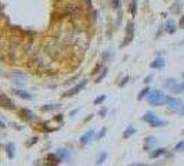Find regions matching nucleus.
I'll list each match as a JSON object with an SVG mask.
<instances>
[{"label": "nucleus", "instance_id": "nucleus-12", "mask_svg": "<svg viewBox=\"0 0 184 166\" xmlns=\"http://www.w3.org/2000/svg\"><path fill=\"white\" fill-rule=\"evenodd\" d=\"M4 151H6V155H7L8 159H14L15 158V144L14 143H7L4 145Z\"/></svg>", "mask_w": 184, "mask_h": 166}, {"label": "nucleus", "instance_id": "nucleus-8", "mask_svg": "<svg viewBox=\"0 0 184 166\" xmlns=\"http://www.w3.org/2000/svg\"><path fill=\"white\" fill-rule=\"evenodd\" d=\"M166 154H167V149L163 148V147H159V148H155L151 152H148V156H150L151 159H158V158H161V156H163Z\"/></svg>", "mask_w": 184, "mask_h": 166}, {"label": "nucleus", "instance_id": "nucleus-26", "mask_svg": "<svg viewBox=\"0 0 184 166\" xmlns=\"http://www.w3.org/2000/svg\"><path fill=\"white\" fill-rule=\"evenodd\" d=\"M165 124H167V122H166V120L158 119V120H155L154 123H151L150 126H151V127H154V129H155V127H162V126H165Z\"/></svg>", "mask_w": 184, "mask_h": 166}, {"label": "nucleus", "instance_id": "nucleus-3", "mask_svg": "<svg viewBox=\"0 0 184 166\" xmlns=\"http://www.w3.org/2000/svg\"><path fill=\"white\" fill-rule=\"evenodd\" d=\"M165 104L166 107L169 108L170 111H180L183 108V103L180 98H176V97H172V95H166L165 97Z\"/></svg>", "mask_w": 184, "mask_h": 166}, {"label": "nucleus", "instance_id": "nucleus-37", "mask_svg": "<svg viewBox=\"0 0 184 166\" xmlns=\"http://www.w3.org/2000/svg\"><path fill=\"white\" fill-rule=\"evenodd\" d=\"M0 127H2L3 130L6 129V120H4V118H2V122H0Z\"/></svg>", "mask_w": 184, "mask_h": 166}, {"label": "nucleus", "instance_id": "nucleus-2", "mask_svg": "<svg viewBox=\"0 0 184 166\" xmlns=\"http://www.w3.org/2000/svg\"><path fill=\"white\" fill-rule=\"evenodd\" d=\"M165 95L161 90H158V89H155V90H151L150 94H148L147 97V101L150 105H152V107H162L165 104Z\"/></svg>", "mask_w": 184, "mask_h": 166}, {"label": "nucleus", "instance_id": "nucleus-19", "mask_svg": "<svg viewBox=\"0 0 184 166\" xmlns=\"http://www.w3.org/2000/svg\"><path fill=\"white\" fill-rule=\"evenodd\" d=\"M61 105L60 104H44L40 107V111L42 112H51V111H56L58 110Z\"/></svg>", "mask_w": 184, "mask_h": 166}, {"label": "nucleus", "instance_id": "nucleus-18", "mask_svg": "<svg viewBox=\"0 0 184 166\" xmlns=\"http://www.w3.org/2000/svg\"><path fill=\"white\" fill-rule=\"evenodd\" d=\"M136 133H137V129H136L133 124H129V126L126 127V130L123 132V139H125V140L130 139V137L133 136V134H136Z\"/></svg>", "mask_w": 184, "mask_h": 166}, {"label": "nucleus", "instance_id": "nucleus-25", "mask_svg": "<svg viewBox=\"0 0 184 166\" xmlns=\"http://www.w3.org/2000/svg\"><path fill=\"white\" fill-rule=\"evenodd\" d=\"M37 141H39V137H36V136H35V137H31V139H29L28 141L25 143V147H27V148H31V147L35 145Z\"/></svg>", "mask_w": 184, "mask_h": 166}, {"label": "nucleus", "instance_id": "nucleus-41", "mask_svg": "<svg viewBox=\"0 0 184 166\" xmlns=\"http://www.w3.org/2000/svg\"><path fill=\"white\" fill-rule=\"evenodd\" d=\"M183 76H184V73H183Z\"/></svg>", "mask_w": 184, "mask_h": 166}, {"label": "nucleus", "instance_id": "nucleus-6", "mask_svg": "<svg viewBox=\"0 0 184 166\" xmlns=\"http://www.w3.org/2000/svg\"><path fill=\"white\" fill-rule=\"evenodd\" d=\"M86 83H87V81H86V79H83V81H82V82H79L76 86H73V87L71 89V90L65 91V93L62 94V97H64V98H67V97H73V95L77 94L80 90H83V89H85Z\"/></svg>", "mask_w": 184, "mask_h": 166}, {"label": "nucleus", "instance_id": "nucleus-5", "mask_svg": "<svg viewBox=\"0 0 184 166\" xmlns=\"http://www.w3.org/2000/svg\"><path fill=\"white\" fill-rule=\"evenodd\" d=\"M94 137H96L94 129L87 130V132L83 133V134L80 136V139H79V144H80V147H86L87 144H89V143L94 141Z\"/></svg>", "mask_w": 184, "mask_h": 166}, {"label": "nucleus", "instance_id": "nucleus-27", "mask_svg": "<svg viewBox=\"0 0 184 166\" xmlns=\"http://www.w3.org/2000/svg\"><path fill=\"white\" fill-rule=\"evenodd\" d=\"M174 152H184V140L179 141L176 145H174Z\"/></svg>", "mask_w": 184, "mask_h": 166}, {"label": "nucleus", "instance_id": "nucleus-28", "mask_svg": "<svg viewBox=\"0 0 184 166\" xmlns=\"http://www.w3.org/2000/svg\"><path fill=\"white\" fill-rule=\"evenodd\" d=\"M136 11H137V0H132L130 2V12L132 15H136Z\"/></svg>", "mask_w": 184, "mask_h": 166}, {"label": "nucleus", "instance_id": "nucleus-21", "mask_svg": "<svg viewBox=\"0 0 184 166\" xmlns=\"http://www.w3.org/2000/svg\"><path fill=\"white\" fill-rule=\"evenodd\" d=\"M107 132H108V129H107L105 126H104V127H101V130H100V132L96 134V137H94V141H100V140H102V139L105 137Z\"/></svg>", "mask_w": 184, "mask_h": 166}, {"label": "nucleus", "instance_id": "nucleus-10", "mask_svg": "<svg viewBox=\"0 0 184 166\" xmlns=\"http://www.w3.org/2000/svg\"><path fill=\"white\" fill-rule=\"evenodd\" d=\"M19 116H21L22 119L28 120V122H32V120H35V122H36V120H37V118L35 116V115L32 114L29 110H27V108H24V110L19 111Z\"/></svg>", "mask_w": 184, "mask_h": 166}, {"label": "nucleus", "instance_id": "nucleus-33", "mask_svg": "<svg viewBox=\"0 0 184 166\" xmlns=\"http://www.w3.org/2000/svg\"><path fill=\"white\" fill-rule=\"evenodd\" d=\"M179 28H184V15H182L179 20Z\"/></svg>", "mask_w": 184, "mask_h": 166}, {"label": "nucleus", "instance_id": "nucleus-1", "mask_svg": "<svg viewBox=\"0 0 184 166\" xmlns=\"http://www.w3.org/2000/svg\"><path fill=\"white\" fill-rule=\"evenodd\" d=\"M56 155L60 158L61 162H65L68 165H73L75 164V154L71 148H65V147H60L57 148Z\"/></svg>", "mask_w": 184, "mask_h": 166}, {"label": "nucleus", "instance_id": "nucleus-24", "mask_svg": "<svg viewBox=\"0 0 184 166\" xmlns=\"http://www.w3.org/2000/svg\"><path fill=\"white\" fill-rule=\"evenodd\" d=\"M107 73H108V68H102V69H101V73H100V75L96 78V83H100V82H101L102 79H104L105 76H107Z\"/></svg>", "mask_w": 184, "mask_h": 166}, {"label": "nucleus", "instance_id": "nucleus-20", "mask_svg": "<svg viewBox=\"0 0 184 166\" xmlns=\"http://www.w3.org/2000/svg\"><path fill=\"white\" fill-rule=\"evenodd\" d=\"M150 91H151V89L148 87V86H145L144 89H141V90H140V93H138V95H137V100H138V101H141L144 97L147 98V97H148V94H150Z\"/></svg>", "mask_w": 184, "mask_h": 166}, {"label": "nucleus", "instance_id": "nucleus-40", "mask_svg": "<svg viewBox=\"0 0 184 166\" xmlns=\"http://www.w3.org/2000/svg\"><path fill=\"white\" fill-rule=\"evenodd\" d=\"M182 134H184V130H183V132H182Z\"/></svg>", "mask_w": 184, "mask_h": 166}, {"label": "nucleus", "instance_id": "nucleus-34", "mask_svg": "<svg viewBox=\"0 0 184 166\" xmlns=\"http://www.w3.org/2000/svg\"><path fill=\"white\" fill-rule=\"evenodd\" d=\"M77 112H79V108H75V110H72V111L69 112V116H71V118H72V116H75V115H76Z\"/></svg>", "mask_w": 184, "mask_h": 166}, {"label": "nucleus", "instance_id": "nucleus-35", "mask_svg": "<svg viewBox=\"0 0 184 166\" xmlns=\"http://www.w3.org/2000/svg\"><path fill=\"white\" fill-rule=\"evenodd\" d=\"M112 6H114V8H119V0H112Z\"/></svg>", "mask_w": 184, "mask_h": 166}, {"label": "nucleus", "instance_id": "nucleus-4", "mask_svg": "<svg viewBox=\"0 0 184 166\" xmlns=\"http://www.w3.org/2000/svg\"><path fill=\"white\" fill-rule=\"evenodd\" d=\"M134 37V24L133 22H127V25H126V35H125V40L121 43V47H125L127 46L129 43H130L132 40H133Z\"/></svg>", "mask_w": 184, "mask_h": 166}, {"label": "nucleus", "instance_id": "nucleus-15", "mask_svg": "<svg viewBox=\"0 0 184 166\" xmlns=\"http://www.w3.org/2000/svg\"><path fill=\"white\" fill-rule=\"evenodd\" d=\"M0 97H2V105H3L4 108H7V110H15V108H17V107H15V104L12 103V101H10L8 98L6 97L4 93L0 94Z\"/></svg>", "mask_w": 184, "mask_h": 166}, {"label": "nucleus", "instance_id": "nucleus-22", "mask_svg": "<svg viewBox=\"0 0 184 166\" xmlns=\"http://www.w3.org/2000/svg\"><path fill=\"white\" fill-rule=\"evenodd\" d=\"M165 31H166L167 33H174V31H176V25H174V22L173 21H167Z\"/></svg>", "mask_w": 184, "mask_h": 166}, {"label": "nucleus", "instance_id": "nucleus-14", "mask_svg": "<svg viewBox=\"0 0 184 166\" xmlns=\"http://www.w3.org/2000/svg\"><path fill=\"white\" fill-rule=\"evenodd\" d=\"M177 85H179V82H177V79H174V78H169L163 82V87L166 89V90H170V91H172Z\"/></svg>", "mask_w": 184, "mask_h": 166}, {"label": "nucleus", "instance_id": "nucleus-38", "mask_svg": "<svg viewBox=\"0 0 184 166\" xmlns=\"http://www.w3.org/2000/svg\"><path fill=\"white\" fill-rule=\"evenodd\" d=\"M92 118H93V115H89V118H86V119L83 120V122H85V123H86V122H89V120H92Z\"/></svg>", "mask_w": 184, "mask_h": 166}, {"label": "nucleus", "instance_id": "nucleus-36", "mask_svg": "<svg viewBox=\"0 0 184 166\" xmlns=\"http://www.w3.org/2000/svg\"><path fill=\"white\" fill-rule=\"evenodd\" d=\"M151 79H152V75H148V76H147V78H145V79H144V83H145V85H148V83H150V82H151Z\"/></svg>", "mask_w": 184, "mask_h": 166}, {"label": "nucleus", "instance_id": "nucleus-29", "mask_svg": "<svg viewBox=\"0 0 184 166\" xmlns=\"http://www.w3.org/2000/svg\"><path fill=\"white\" fill-rule=\"evenodd\" d=\"M105 98H107V95L105 94H101V95H98V97L96 98L94 101H93V104L94 105H100V104H102L105 101Z\"/></svg>", "mask_w": 184, "mask_h": 166}, {"label": "nucleus", "instance_id": "nucleus-31", "mask_svg": "<svg viewBox=\"0 0 184 166\" xmlns=\"http://www.w3.org/2000/svg\"><path fill=\"white\" fill-rule=\"evenodd\" d=\"M129 81H130V76H125L123 81H121V83H119V87H123V86H125Z\"/></svg>", "mask_w": 184, "mask_h": 166}, {"label": "nucleus", "instance_id": "nucleus-7", "mask_svg": "<svg viewBox=\"0 0 184 166\" xmlns=\"http://www.w3.org/2000/svg\"><path fill=\"white\" fill-rule=\"evenodd\" d=\"M157 144H158L157 137H154V136H148V137H145V139H144L143 149H144V151H147V152H151L152 149H155Z\"/></svg>", "mask_w": 184, "mask_h": 166}, {"label": "nucleus", "instance_id": "nucleus-13", "mask_svg": "<svg viewBox=\"0 0 184 166\" xmlns=\"http://www.w3.org/2000/svg\"><path fill=\"white\" fill-rule=\"evenodd\" d=\"M107 159H108V152H107V151H100L98 154H97V156H96V162H94V165H96V166H101V165H104Z\"/></svg>", "mask_w": 184, "mask_h": 166}, {"label": "nucleus", "instance_id": "nucleus-30", "mask_svg": "<svg viewBox=\"0 0 184 166\" xmlns=\"http://www.w3.org/2000/svg\"><path fill=\"white\" fill-rule=\"evenodd\" d=\"M107 112H108V110H107V108H105V107H102V108H101V110H100V111H98V116H100V118H105V115H107Z\"/></svg>", "mask_w": 184, "mask_h": 166}, {"label": "nucleus", "instance_id": "nucleus-32", "mask_svg": "<svg viewBox=\"0 0 184 166\" xmlns=\"http://www.w3.org/2000/svg\"><path fill=\"white\" fill-rule=\"evenodd\" d=\"M102 68V64L101 62H100V64H97V66H96V68L94 69H93V75H96V73H98V71H100V69H101Z\"/></svg>", "mask_w": 184, "mask_h": 166}, {"label": "nucleus", "instance_id": "nucleus-39", "mask_svg": "<svg viewBox=\"0 0 184 166\" xmlns=\"http://www.w3.org/2000/svg\"><path fill=\"white\" fill-rule=\"evenodd\" d=\"M179 114H180V116H184V105H183V108L179 111Z\"/></svg>", "mask_w": 184, "mask_h": 166}, {"label": "nucleus", "instance_id": "nucleus-16", "mask_svg": "<svg viewBox=\"0 0 184 166\" xmlns=\"http://www.w3.org/2000/svg\"><path fill=\"white\" fill-rule=\"evenodd\" d=\"M12 93H14V94H17L18 97L24 98V100H28V101L33 100V95H32V94H29L28 91H25V90H18V89H14V90H12Z\"/></svg>", "mask_w": 184, "mask_h": 166}, {"label": "nucleus", "instance_id": "nucleus-11", "mask_svg": "<svg viewBox=\"0 0 184 166\" xmlns=\"http://www.w3.org/2000/svg\"><path fill=\"white\" fill-rule=\"evenodd\" d=\"M58 164H61V161L56 155V152L54 154H48L46 156V165L44 166H58Z\"/></svg>", "mask_w": 184, "mask_h": 166}, {"label": "nucleus", "instance_id": "nucleus-17", "mask_svg": "<svg viewBox=\"0 0 184 166\" xmlns=\"http://www.w3.org/2000/svg\"><path fill=\"white\" fill-rule=\"evenodd\" d=\"M151 68L152 69H162L165 66V60L162 58V57H158V58H155L152 62H151Z\"/></svg>", "mask_w": 184, "mask_h": 166}, {"label": "nucleus", "instance_id": "nucleus-9", "mask_svg": "<svg viewBox=\"0 0 184 166\" xmlns=\"http://www.w3.org/2000/svg\"><path fill=\"white\" fill-rule=\"evenodd\" d=\"M159 119V116H158L157 114H154V112H151V111H148V112H145L143 116H141V120L145 123H148V124H151V123H154L155 120H158Z\"/></svg>", "mask_w": 184, "mask_h": 166}, {"label": "nucleus", "instance_id": "nucleus-23", "mask_svg": "<svg viewBox=\"0 0 184 166\" xmlns=\"http://www.w3.org/2000/svg\"><path fill=\"white\" fill-rule=\"evenodd\" d=\"M183 91H184V82L179 83V85H177L176 87L172 90V93L173 94H180V93H183Z\"/></svg>", "mask_w": 184, "mask_h": 166}]
</instances>
